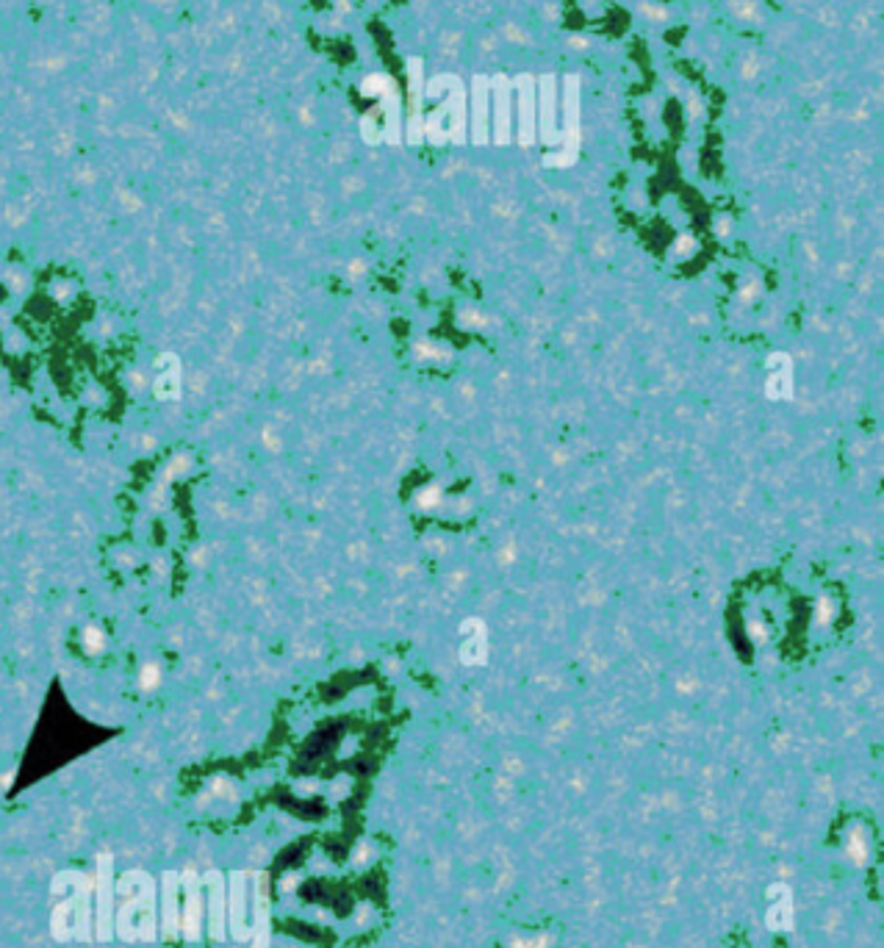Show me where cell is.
<instances>
[{"mask_svg":"<svg viewBox=\"0 0 884 948\" xmlns=\"http://www.w3.org/2000/svg\"><path fill=\"white\" fill-rule=\"evenodd\" d=\"M765 394L771 400H790L793 397V361L788 353L768 355V386Z\"/></svg>","mask_w":884,"mask_h":948,"instance_id":"3957f363","label":"cell"},{"mask_svg":"<svg viewBox=\"0 0 884 948\" xmlns=\"http://www.w3.org/2000/svg\"><path fill=\"white\" fill-rule=\"evenodd\" d=\"M153 391L161 402L181 400L183 391V366L175 353L158 355L156 372H153Z\"/></svg>","mask_w":884,"mask_h":948,"instance_id":"6da1fadb","label":"cell"},{"mask_svg":"<svg viewBox=\"0 0 884 948\" xmlns=\"http://www.w3.org/2000/svg\"><path fill=\"white\" fill-rule=\"evenodd\" d=\"M461 663L463 666H483L488 660V630L483 619H466L461 624Z\"/></svg>","mask_w":884,"mask_h":948,"instance_id":"7a4b0ae2","label":"cell"}]
</instances>
